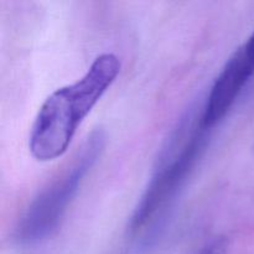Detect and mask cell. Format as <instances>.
I'll list each match as a JSON object with an SVG mask.
<instances>
[{"mask_svg": "<svg viewBox=\"0 0 254 254\" xmlns=\"http://www.w3.org/2000/svg\"><path fill=\"white\" fill-rule=\"evenodd\" d=\"M119 72L118 57L102 54L81 79L47 97L30 134V151L36 160L51 161L66 153L79 124L113 84Z\"/></svg>", "mask_w": 254, "mask_h": 254, "instance_id": "1", "label": "cell"}, {"mask_svg": "<svg viewBox=\"0 0 254 254\" xmlns=\"http://www.w3.org/2000/svg\"><path fill=\"white\" fill-rule=\"evenodd\" d=\"M207 130L202 111L197 108H191L180 119L161 149L148 188L131 216V232L143 230L175 198L205 146Z\"/></svg>", "mask_w": 254, "mask_h": 254, "instance_id": "2", "label": "cell"}, {"mask_svg": "<svg viewBox=\"0 0 254 254\" xmlns=\"http://www.w3.org/2000/svg\"><path fill=\"white\" fill-rule=\"evenodd\" d=\"M104 144L103 130L92 131L71 166L32 200L16 227L15 236L20 243L32 245L54 235L84 176L101 156Z\"/></svg>", "mask_w": 254, "mask_h": 254, "instance_id": "3", "label": "cell"}, {"mask_svg": "<svg viewBox=\"0 0 254 254\" xmlns=\"http://www.w3.org/2000/svg\"><path fill=\"white\" fill-rule=\"evenodd\" d=\"M253 76L254 61L242 46L238 47L221 69L203 104L202 123L206 128L211 129L225 118Z\"/></svg>", "mask_w": 254, "mask_h": 254, "instance_id": "4", "label": "cell"}, {"mask_svg": "<svg viewBox=\"0 0 254 254\" xmlns=\"http://www.w3.org/2000/svg\"><path fill=\"white\" fill-rule=\"evenodd\" d=\"M228 238L226 236H217L208 241L200 250L198 254H227Z\"/></svg>", "mask_w": 254, "mask_h": 254, "instance_id": "5", "label": "cell"}, {"mask_svg": "<svg viewBox=\"0 0 254 254\" xmlns=\"http://www.w3.org/2000/svg\"><path fill=\"white\" fill-rule=\"evenodd\" d=\"M242 49L245 50L246 54L251 57V60L254 61V31L250 36V39L246 41V44L242 45Z\"/></svg>", "mask_w": 254, "mask_h": 254, "instance_id": "6", "label": "cell"}]
</instances>
